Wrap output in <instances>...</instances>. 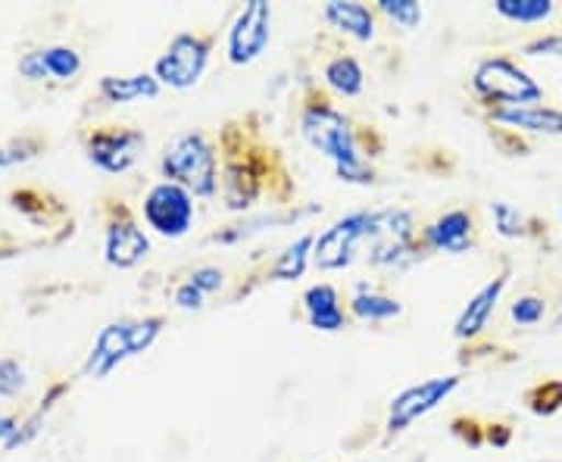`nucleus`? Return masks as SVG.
Masks as SVG:
<instances>
[{"mask_svg":"<svg viewBox=\"0 0 562 462\" xmlns=\"http://www.w3.org/2000/svg\"><path fill=\"white\" fill-rule=\"evenodd\" d=\"M297 125H301L303 142L335 166L338 179L347 184H372L375 181V169L369 162L372 154L360 144L357 125L316 84L303 88Z\"/></svg>","mask_w":562,"mask_h":462,"instance_id":"nucleus-1","label":"nucleus"},{"mask_svg":"<svg viewBox=\"0 0 562 462\" xmlns=\"http://www.w3.org/2000/svg\"><path fill=\"white\" fill-rule=\"evenodd\" d=\"M162 181L181 184L194 198H216L220 194V154L216 144L203 132H181L162 147L160 157Z\"/></svg>","mask_w":562,"mask_h":462,"instance_id":"nucleus-2","label":"nucleus"},{"mask_svg":"<svg viewBox=\"0 0 562 462\" xmlns=\"http://www.w3.org/2000/svg\"><path fill=\"white\" fill-rule=\"evenodd\" d=\"M266 150L257 144H238L235 125H225L222 135V201L232 213H244L260 201L266 191Z\"/></svg>","mask_w":562,"mask_h":462,"instance_id":"nucleus-3","label":"nucleus"},{"mask_svg":"<svg viewBox=\"0 0 562 462\" xmlns=\"http://www.w3.org/2000/svg\"><path fill=\"white\" fill-rule=\"evenodd\" d=\"M472 91L487 110L506 106H535L543 101V88L509 57H487L472 72Z\"/></svg>","mask_w":562,"mask_h":462,"instance_id":"nucleus-4","label":"nucleus"},{"mask_svg":"<svg viewBox=\"0 0 562 462\" xmlns=\"http://www.w3.org/2000/svg\"><path fill=\"white\" fill-rule=\"evenodd\" d=\"M81 147L85 157L94 162L101 172L122 176L140 160L147 135L135 125H122V122H94L81 132Z\"/></svg>","mask_w":562,"mask_h":462,"instance_id":"nucleus-5","label":"nucleus"},{"mask_svg":"<svg viewBox=\"0 0 562 462\" xmlns=\"http://www.w3.org/2000/svg\"><path fill=\"white\" fill-rule=\"evenodd\" d=\"M103 257L113 269H135L150 253V238L140 228L128 203L120 198H103Z\"/></svg>","mask_w":562,"mask_h":462,"instance_id":"nucleus-6","label":"nucleus"},{"mask_svg":"<svg viewBox=\"0 0 562 462\" xmlns=\"http://www.w3.org/2000/svg\"><path fill=\"white\" fill-rule=\"evenodd\" d=\"M216 38L206 32H179L176 38L166 44L162 57L154 66V76L160 84H169L176 91H188L203 79L210 54H213Z\"/></svg>","mask_w":562,"mask_h":462,"instance_id":"nucleus-7","label":"nucleus"},{"mask_svg":"<svg viewBox=\"0 0 562 462\" xmlns=\"http://www.w3.org/2000/svg\"><path fill=\"white\" fill-rule=\"evenodd\" d=\"M140 213L144 222L154 235H160L166 241H179L184 238L194 219H198V210H194V194L184 191L181 184L172 181H157L140 203Z\"/></svg>","mask_w":562,"mask_h":462,"instance_id":"nucleus-8","label":"nucleus"},{"mask_svg":"<svg viewBox=\"0 0 562 462\" xmlns=\"http://www.w3.org/2000/svg\"><path fill=\"white\" fill-rule=\"evenodd\" d=\"M366 232H369V210H357L347 213L338 222H331L325 232L316 235L313 244V266L322 272H338L347 269L357 260L360 247L366 244Z\"/></svg>","mask_w":562,"mask_h":462,"instance_id":"nucleus-9","label":"nucleus"},{"mask_svg":"<svg viewBox=\"0 0 562 462\" xmlns=\"http://www.w3.org/2000/svg\"><path fill=\"white\" fill-rule=\"evenodd\" d=\"M460 375H438V379H425L419 384H409L387 406V425H384L387 435H401L413 422H419L422 416L438 409L460 387Z\"/></svg>","mask_w":562,"mask_h":462,"instance_id":"nucleus-10","label":"nucleus"},{"mask_svg":"<svg viewBox=\"0 0 562 462\" xmlns=\"http://www.w3.org/2000/svg\"><path fill=\"white\" fill-rule=\"evenodd\" d=\"M269 41H272V7L266 0L244 3L228 29V63L250 66L266 54Z\"/></svg>","mask_w":562,"mask_h":462,"instance_id":"nucleus-11","label":"nucleus"},{"mask_svg":"<svg viewBox=\"0 0 562 462\" xmlns=\"http://www.w3.org/2000/svg\"><path fill=\"white\" fill-rule=\"evenodd\" d=\"M16 76L29 84H72L81 76V54L69 44H44L22 54Z\"/></svg>","mask_w":562,"mask_h":462,"instance_id":"nucleus-12","label":"nucleus"},{"mask_svg":"<svg viewBox=\"0 0 562 462\" xmlns=\"http://www.w3.org/2000/svg\"><path fill=\"white\" fill-rule=\"evenodd\" d=\"M419 241L425 253H450V257H462L469 253L475 241H479V228H475V216L469 210H450L435 222H428L419 232Z\"/></svg>","mask_w":562,"mask_h":462,"instance_id":"nucleus-13","label":"nucleus"},{"mask_svg":"<svg viewBox=\"0 0 562 462\" xmlns=\"http://www.w3.org/2000/svg\"><path fill=\"white\" fill-rule=\"evenodd\" d=\"M132 322L122 319L103 325L98 341L91 347L88 360H85V375H94V379H106L113 369H120L122 362L132 357Z\"/></svg>","mask_w":562,"mask_h":462,"instance_id":"nucleus-14","label":"nucleus"},{"mask_svg":"<svg viewBox=\"0 0 562 462\" xmlns=\"http://www.w3.org/2000/svg\"><path fill=\"white\" fill-rule=\"evenodd\" d=\"M487 122L491 125H506L509 132H525V135H547V138L562 135V110L547 106V103L487 110Z\"/></svg>","mask_w":562,"mask_h":462,"instance_id":"nucleus-15","label":"nucleus"},{"mask_svg":"<svg viewBox=\"0 0 562 462\" xmlns=\"http://www.w3.org/2000/svg\"><path fill=\"white\" fill-rule=\"evenodd\" d=\"M506 282H509V272H501V275H494L491 282L484 284L475 297H469V303L462 306L460 319L453 325V338L457 341H475L482 335L491 316H494V309H497V303H501Z\"/></svg>","mask_w":562,"mask_h":462,"instance_id":"nucleus-16","label":"nucleus"},{"mask_svg":"<svg viewBox=\"0 0 562 462\" xmlns=\"http://www.w3.org/2000/svg\"><path fill=\"white\" fill-rule=\"evenodd\" d=\"M322 20L328 22L331 29H338L347 38L360 41V44H369L379 35V13L372 7H366V3H357V0H331V3H325Z\"/></svg>","mask_w":562,"mask_h":462,"instance_id":"nucleus-17","label":"nucleus"},{"mask_svg":"<svg viewBox=\"0 0 562 462\" xmlns=\"http://www.w3.org/2000/svg\"><path fill=\"white\" fill-rule=\"evenodd\" d=\"M303 313H306L310 328L325 331V335L341 331V328H347V322H350V313L341 306L338 288L325 282L313 284V288L303 291Z\"/></svg>","mask_w":562,"mask_h":462,"instance_id":"nucleus-18","label":"nucleus"},{"mask_svg":"<svg viewBox=\"0 0 562 462\" xmlns=\"http://www.w3.org/2000/svg\"><path fill=\"white\" fill-rule=\"evenodd\" d=\"M160 81L154 72H135V76H103L98 91L106 103L154 101L160 94Z\"/></svg>","mask_w":562,"mask_h":462,"instance_id":"nucleus-19","label":"nucleus"},{"mask_svg":"<svg viewBox=\"0 0 562 462\" xmlns=\"http://www.w3.org/2000/svg\"><path fill=\"white\" fill-rule=\"evenodd\" d=\"M322 84L335 94V98H360L366 88V72L360 60L353 54H338L322 66Z\"/></svg>","mask_w":562,"mask_h":462,"instance_id":"nucleus-20","label":"nucleus"},{"mask_svg":"<svg viewBox=\"0 0 562 462\" xmlns=\"http://www.w3.org/2000/svg\"><path fill=\"white\" fill-rule=\"evenodd\" d=\"M10 203H13V210H20L25 219H32L35 225H47V228L66 216V206L50 191H41V188H13Z\"/></svg>","mask_w":562,"mask_h":462,"instance_id":"nucleus-21","label":"nucleus"},{"mask_svg":"<svg viewBox=\"0 0 562 462\" xmlns=\"http://www.w3.org/2000/svg\"><path fill=\"white\" fill-rule=\"evenodd\" d=\"M313 244H316V235L313 232H303L297 241L288 244L281 250L279 260L269 266L266 279L269 282H297V279H303L306 266L313 262Z\"/></svg>","mask_w":562,"mask_h":462,"instance_id":"nucleus-22","label":"nucleus"},{"mask_svg":"<svg viewBox=\"0 0 562 462\" xmlns=\"http://www.w3.org/2000/svg\"><path fill=\"white\" fill-rule=\"evenodd\" d=\"M306 213H313V210H303V213H297V210H272V213H262V216H257V219H244L238 222V225L222 228V232H216L210 241L235 244V241H241V238L257 235V232H262V228H281V225H291V222H297L301 216H306Z\"/></svg>","mask_w":562,"mask_h":462,"instance_id":"nucleus-23","label":"nucleus"},{"mask_svg":"<svg viewBox=\"0 0 562 462\" xmlns=\"http://www.w3.org/2000/svg\"><path fill=\"white\" fill-rule=\"evenodd\" d=\"M347 313L360 322H387L401 316L403 303L397 301V297H387V294H375V291H366V288H360V291L350 297Z\"/></svg>","mask_w":562,"mask_h":462,"instance_id":"nucleus-24","label":"nucleus"},{"mask_svg":"<svg viewBox=\"0 0 562 462\" xmlns=\"http://www.w3.org/2000/svg\"><path fill=\"white\" fill-rule=\"evenodd\" d=\"M494 13L519 25H538L550 20L557 7L553 0H494Z\"/></svg>","mask_w":562,"mask_h":462,"instance_id":"nucleus-25","label":"nucleus"},{"mask_svg":"<svg viewBox=\"0 0 562 462\" xmlns=\"http://www.w3.org/2000/svg\"><path fill=\"white\" fill-rule=\"evenodd\" d=\"M44 150H47V135H41V132H25L20 138H10L7 144H0V169L35 160Z\"/></svg>","mask_w":562,"mask_h":462,"instance_id":"nucleus-26","label":"nucleus"},{"mask_svg":"<svg viewBox=\"0 0 562 462\" xmlns=\"http://www.w3.org/2000/svg\"><path fill=\"white\" fill-rule=\"evenodd\" d=\"M375 13L384 16L391 25L403 29V32L419 29L422 20H425V10H422V3H416V0H379L375 3Z\"/></svg>","mask_w":562,"mask_h":462,"instance_id":"nucleus-27","label":"nucleus"},{"mask_svg":"<svg viewBox=\"0 0 562 462\" xmlns=\"http://www.w3.org/2000/svg\"><path fill=\"white\" fill-rule=\"evenodd\" d=\"M491 219H494V228L501 238H509V241H519V238H528V219L522 213L506 201L491 203Z\"/></svg>","mask_w":562,"mask_h":462,"instance_id":"nucleus-28","label":"nucleus"},{"mask_svg":"<svg viewBox=\"0 0 562 462\" xmlns=\"http://www.w3.org/2000/svg\"><path fill=\"white\" fill-rule=\"evenodd\" d=\"M525 403L535 416H553L562 409V379H547V382L535 384L528 394H525Z\"/></svg>","mask_w":562,"mask_h":462,"instance_id":"nucleus-29","label":"nucleus"},{"mask_svg":"<svg viewBox=\"0 0 562 462\" xmlns=\"http://www.w3.org/2000/svg\"><path fill=\"white\" fill-rule=\"evenodd\" d=\"M166 316H144L132 322V357H140L144 350H150L154 341L162 335Z\"/></svg>","mask_w":562,"mask_h":462,"instance_id":"nucleus-30","label":"nucleus"},{"mask_svg":"<svg viewBox=\"0 0 562 462\" xmlns=\"http://www.w3.org/2000/svg\"><path fill=\"white\" fill-rule=\"evenodd\" d=\"M25 387V369L20 360L7 357L0 360V397H20V391Z\"/></svg>","mask_w":562,"mask_h":462,"instance_id":"nucleus-31","label":"nucleus"},{"mask_svg":"<svg viewBox=\"0 0 562 462\" xmlns=\"http://www.w3.org/2000/svg\"><path fill=\"white\" fill-rule=\"evenodd\" d=\"M543 313H547V301L535 297V294H525V297H519V301L509 306V316H513V322H519V325H538L543 319Z\"/></svg>","mask_w":562,"mask_h":462,"instance_id":"nucleus-32","label":"nucleus"},{"mask_svg":"<svg viewBox=\"0 0 562 462\" xmlns=\"http://www.w3.org/2000/svg\"><path fill=\"white\" fill-rule=\"evenodd\" d=\"M188 282L210 297V294H220L222 288H225V272L216 269V266H198V269L188 275Z\"/></svg>","mask_w":562,"mask_h":462,"instance_id":"nucleus-33","label":"nucleus"},{"mask_svg":"<svg viewBox=\"0 0 562 462\" xmlns=\"http://www.w3.org/2000/svg\"><path fill=\"white\" fill-rule=\"evenodd\" d=\"M519 54L522 57H562V32H550V35L528 41Z\"/></svg>","mask_w":562,"mask_h":462,"instance_id":"nucleus-34","label":"nucleus"},{"mask_svg":"<svg viewBox=\"0 0 562 462\" xmlns=\"http://www.w3.org/2000/svg\"><path fill=\"white\" fill-rule=\"evenodd\" d=\"M172 301H176V306L179 309H203V301H206V294L203 291H198L191 282H181L176 284V291H172Z\"/></svg>","mask_w":562,"mask_h":462,"instance_id":"nucleus-35","label":"nucleus"},{"mask_svg":"<svg viewBox=\"0 0 562 462\" xmlns=\"http://www.w3.org/2000/svg\"><path fill=\"white\" fill-rule=\"evenodd\" d=\"M20 250H22V241H16L10 232H3V228H0V257H16Z\"/></svg>","mask_w":562,"mask_h":462,"instance_id":"nucleus-36","label":"nucleus"},{"mask_svg":"<svg viewBox=\"0 0 562 462\" xmlns=\"http://www.w3.org/2000/svg\"><path fill=\"white\" fill-rule=\"evenodd\" d=\"M16 431H20V419L16 416H0V441L10 443Z\"/></svg>","mask_w":562,"mask_h":462,"instance_id":"nucleus-37","label":"nucleus"},{"mask_svg":"<svg viewBox=\"0 0 562 462\" xmlns=\"http://www.w3.org/2000/svg\"><path fill=\"white\" fill-rule=\"evenodd\" d=\"M535 462H557V460H535Z\"/></svg>","mask_w":562,"mask_h":462,"instance_id":"nucleus-38","label":"nucleus"},{"mask_svg":"<svg viewBox=\"0 0 562 462\" xmlns=\"http://www.w3.org/2000/svg\"><path fill=\"white\" fill-rule=\"evenodd\" d=\"M560 219H562V210H560Z\"/></svg>","mask_w":562,"mask_h":462,"instance_id":"nucleus-39","label":"nucleus"}]
</instances>
